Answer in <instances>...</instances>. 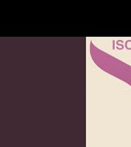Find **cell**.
<instances>
[{
	"label": "cell",
	"instance_id": "obj_1",
	"mask_svg": "<svg viewBox=\"0 0 131 147\" xmlns=\"http://www.w3.org/2000/svg\"><path fill=\"white\" fill-rule=\"evenodd\" d=\"M90 53L93 61L98 67L131 86L130 65L102 52L95 47L93 42L90 43Z\"/></svg>",
	"mask_w": 131,
	"mask_h": 147
}]
</instances>
